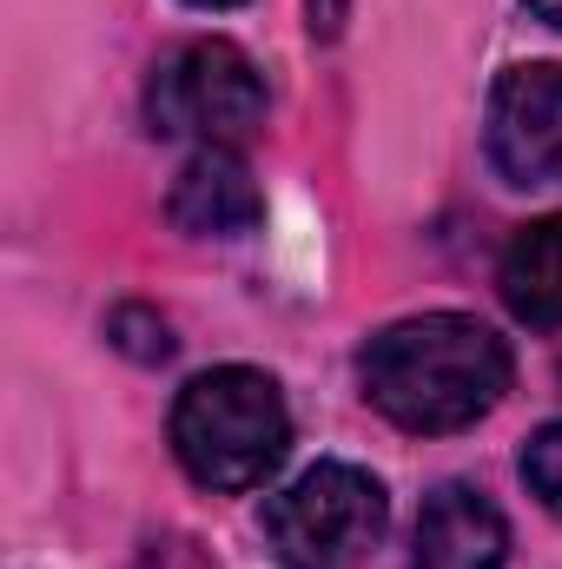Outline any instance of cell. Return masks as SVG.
Segmentation results:
<instances>
[{
  "label": "cell",
  "mask_w": 562,
  "mask_h": 569,
  "mask_svg": "<svg viewBox=\"0 0 562 569\" xmlns=\"http://www.w3.org/2000/svg\"><path fill=\"white\" fill-rule=\"evenodd\" d=\"M192 7H239V0H192Z\"/></svg>",
  "instance_id": "cell-13"
},
{
  "label": "cell",
  "mask_w": 562,
  "mask_h": 569,
  "mask_svg": "<svg viewBox=\"0 0 562 569\" xmlns=\"http://www.w3.org/2000/svg\"><path fill=\"white\" fill-rule=\"evenodd\" d=\"M536 20H550V27H562V0H523Z\"/></svg>",
  "instance_id": "cell-12"
},
{
  "label": "cell",
  "mask_w": 562,
  "mask_h": 569,
  "mask_svg": "<svg viewBox=\"0 0 562 569\" xmlns=\"http://www.w3.org/2000/svg\"><path fill=\"white\" fill-rule=\"evenodd\" d=\"M503 557H510V523L483 490L443 483L423 497L411 569H503Z\"/></svg>",
  "instance_id": "cell-7"
},
{
  "label": "cell",
  "mask_w": 562,
  "mask_h": 569,
  "mask_svg": "<svg viewBox=\"0 0 562 569\" xmlns=\"http://www.w3.org/2000/svg\"><path fill=\"white\" fill-rule=\"evenodd\" d=\"M496 291H503V305H510L523 325H536V331H556L562 325V212L530 219V226L503 246V259H496Z\"/></svg>",
  "instance_id": "cell-8"
},
{
  "label": "cell",
  "mask_w": 562,
  "mask_h": 569,
  "mask_svg": "<svg viewBox=\"0 0 562 569\" xmlns=\"http://www.w3.org/2000/svg\"><path fill=\"white\" fill-rule=\"evenodd\" d=\"M344 7H351V0H311V33H324V40H331V33L344 27Z\"/></svg>",
  "instance_id": "cell-11"
},
{
  "label": "cell",
  "mask_w": 562,
  "mask_h": 569,
  "mask_svg": "<svg viewBox=\"0 0 562 569\" xmlns=\"http://www.w3.org/2000/svg\"><path fill=\"white\" fill-rule=\"evenodd\" d=\"M291 418L279 385L252 365H219L192 378L172 405V450L205 490H259L284 463Z\"/></svg>",
  "instance_id": "cell-2"
},
{
  "label": "cell",
  "mask_w": 562,
  "mask_h": 569,
  "mask_svg": "<svg viewBox=\"0 0 562 569\" xmlns=\"http://www.w3.org/2000/svg\"><path fill=\"white\" fill-rule=\"evenodd\" d=\"M523 483L550 517H562V425H543L523 443Z\"/></svg>",
  "instance_id": "cell-9"
},
{
  "label": "cell",
  "mask_w": 562,
  "mask_h": 569,
  "mask_svg": "<svg viewBox=\"0 0 562 569\" xmlns=\"http://www.w3.org/2000/svg\"><path fill=\"white\" fill-rule=\"evenodd\" d=\"M145 120L152 133H172V140L239 146L265 120V80L232 40H192L152 67Z\"/></svg>",
  "instance_id": "cell-4"
},
{
  "label": "cell",
  "mask_w": 562,
  "mask_h": 569,
  "mask_svg": "<svg viewBox=\"0 0 562 569\" xmlns=\"http://www.w3.org/2000/svg\"><path fill=\"white\" fill-rule=\"evenodd\" d=\"M490 166L523 186L550 192L562 186V67H516L490 93Z\"/></svg>",
  "instance_id": "cell-5"
},
{
  "label": "cell",
  "mask_w": 562,
  "mask_h": 569,
  "mask_svg": "<svg viewBox=\"0 0 562 569\" xmlns=\"http://www.w3.org/2000/svg\"><path fill=\"white\" fill-rule=\"evenodd\" d=\"M165 212H172V226L192 232V239H245V232L259 226L265 199H259L252 166H245L232 146H199V152L179 166V179H172V192H165Z\"/></svg>",
  "instance_id": "cell-6"
},
{
  "label": "cell",
  "mask_w": 562,
  "mask_h": 569,
  "mask_svg": "<svg viewBox=\"0 0 562 569\" xmlns=\"http://www.w3.org/2000/svg\"><path fill=\"white\" fill-rule=\"evenodd\" d=\"M364 398L398 430H463L510 391V345L463 311H423L384 325L364 358Z\"/></svg>",
  "instance_id": "cell-1"
},
{
  "label": "cell",
  "mask_w": 562,
  "mask_h": 569,
  "mask_svg": "<svg viewBox=\"0 0 562 569\" xmlns=\"http://www.w3.org/2000/svg\"><path fill=\"white\" fill-rule=\"evenodd\" d=\"M113 345H120V351H133V358H145V365L172 351L165 318H152V311H140V305H120V311H113Z\"/></svg>",
  "instance_id": "cell-10"
},
{
  "label": "cell",
  "mask_w": 562,
  "mask_h": 569,
  "mask_svg": "<svg viewBox=\"0 0 562 569\" xmlns=\"http://www.w3.org/2000/svg\"><path fill=\"white\" fill-rule=\"evenodd\" d=\"M391 523V497L358 463H311L265 503V537L284 569H358Z\"/></svg>",
  "instance_id": "cell-3"
}]
</instances>
